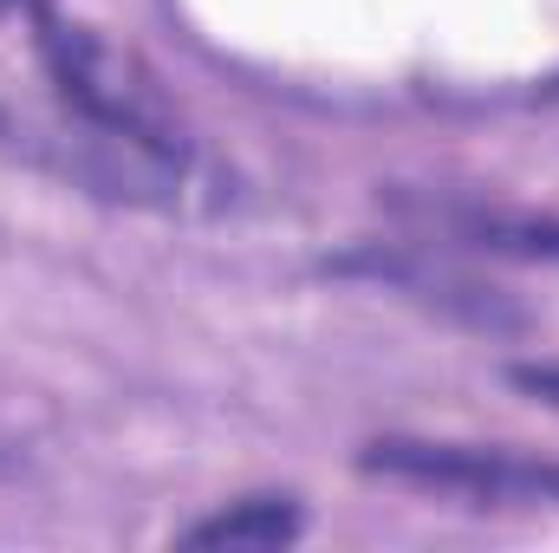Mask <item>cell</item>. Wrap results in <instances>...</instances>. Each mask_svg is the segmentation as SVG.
I'll return each instance as SVG.
<instances>
[{"instance_id":"2","label":"cell","mask_w":559,"mask_h":553,"mask_svg":"<svg viewBox=\"0 0 559 553\" xmlns=\"http://www.w3.org/2000/svg\"><path fill=\"white\" fill-rule=\"evenodd\" d=\"M358 469L397 489L449 495L462 508H559V462L501 449V443H436V436H378L358 449Z\"/></svg>"},{"instance_id":"5","label":"cell","mask_w":559,"mask_h":553,"mask_svg":"<svg viewBox=\"0 0 559 553\" xmlns=\"http://www.w3.org/2000/svg\"><path fill=\"white\" fill-rule=\"evenodd\" d=\"M306 534V515H299V502L293 495H241V502H228V508H215L209 521H195V528H182V548H286V541H299Z\"/></svg>"},{"instance_id":"6","label":"cell","mask_w":559,"mask_h":553,"mask_svg":"<svg viewBox=\"0 0 559 553\" xmlns=\"http://www.w3.org/2000/svg\"><path fill=\"white\" fill-rule=\"evenodd\" d=\"M508 378H514V385H521V391H527L534 404L559 411V365H514Z\"/></svg>"},{"instance_id":"8","label":"cell","mask_w":559,"mask_h":553,"mask_svg":"<svg viewBox=\"0 0 559 553\" xmlns=\"http://www.w3.org/2000/svg\"><path fill=\"white\" fill-rule=\"evenodd\" d=\"M547 98H559V79H554V85H547Z\"/></svg>"},{"instance_id":"7","label":"cell","mask_w":559,"mask_h":553,"mask_svg":"<svg viewBox=\"0 0 559 553\" xmlns=\"http://www.w3.org/2000/svg\"><path fill=\"white\" fill-rule=\"evenodd\" d=\"M39 13H52V7H46V0H0V20H26V26H33Z\"/></svg>"},{"instance_id":"4","label":"cell","mask_w":559,"mask_h":553,"mask_svg":"<svg viewBox=\"0 0 559 553\" xmlns=\"http://www.w3.org/2000/svg\"><path fill=\"white\" fill-rule=\"evenodd\" d=\"M417 215L442 235V242L559 268V215H540V209H501V202H417Z\"/></svg>"},{"instance_id":"1","label":"cell","mask_w":559,"mask_h":553,"mask_svg":"<svg viewBox=\"0 0 559 553\" xmlns=\"http://www.w3.org/2000/svg\"><path fill=\"white\" fill-rule=\"evenodd\" d=\"M33 46H39L46 85L66 105V118L131 143V150L156 156V163H182L189 169V125H182L176 98L163 92V79L143 66L138 52L111 46L92 26L52 20V13L33 20Z\"/></svg>"},{"instance_id":"3","label":"cell","mask_w":559,"mask_h":553,"mask_svg":"<svg viewBox=\"0 0 559 553\" xmlns=\"http://www.w3.org/2000/svg\"><path fill=\"white\" fill-rule=\"evenodd\" d=\"M332 274H365V280H378V286H397V293L423 299V306H442V313H455V319H475V326H514V313H508L488 286L436 268L417 248H358V255H338Z\"/></svg>"}]
</instances>
